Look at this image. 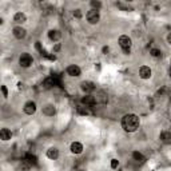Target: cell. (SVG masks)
Masks as SVG:
<instances>
[{"instance_id": "cell-22", "label": "cell", "mask_w": 171, "mask_h": 171, "mask_svg": "<svg viewBox=\"0 0 171 171\" xmlns=\"http://www.w3.org/2000/svg\"><path fill=\"white\" fill-rule=\"evenodd\" d=\"M27 161L30 162L31 164H36V163H38V159H36L35 155H28L27 156Z\"/></svg>"}, {"instance_id": "cell-28", "label": "cell", "mask_w": 171, "mask_h": 171, "mask_svg": "<svg viewBox=\"0 0 171 171\" xmlns=\"http://www.w3.org/2000/svg\"><path fill=\"white\" fill-rule=\"evenodd\" d=\"M167 42H169V44L171 45V32L169 33V35H167Z\"/></svg>"}, {"instance_id": "cell-27", "label": "cell", "mask_w": 171, "mask_h": 171, "mask_svg": "<svg viewBox=\"0 0 171 171\" xmlns=\"http://www.w3.org/2000/svg\"><path fill=\"white\" fill-rule=\"evenodd\" d=\"M102 51H103V54H108L110 48H108V47H103V50H102Z\"/></svg>"}, {"instance_id": "cell-21", "label": "cell", "mask_w": 171, "mask_h": 171, "mask_svg": "<svg viewBox=\"0 0 171 171\" xmlns=\"http://www.w3.org/2000/svg\"><path fill=\"white\" fill-rule=\"evenodd\" d=\"M43 86H44L45 88H50V87H52V86H54V79H52V78H48V79H45V80H44V83H43Z\"/></svg>"}, {"instance_id": "cell-19", "label": "cell", "mask_w": 171, "mask_h": 171, "mask_svg": "<svg viewBox=\"0 0 171 171\" xmlns=\"http://www.w3.org/2000/svg\"><path fill=\"white\" fill-rule=\"evenodd\" d=\"M150 54L154 56V58H161V56H162L161 50H158V48H152V50L150 51Z\"/></svg>"}, {"instance_id": "cell-29", "label": "cell", "mask_w": 171, "mask_h": 171, "mask_svg": "<svg viewBox=\"0 0 171 171\" xmlns=\"http://www.w3.org/2000/svg\"><path fill=\"white\" fill-rule=\"evenodd\" d=\"M59 50H60V44H56L55 45V51H59Z\"/></svg>"}, {"instance_id": "cell-8", "label": "cell", "mask_w": 171, "mask_h": 171, "mask_svg": "<svg viewBox=\"0 0 171 171\" xmlns=\"http://www.w3.org/2000/svg\"><path fill=\"white\" fill-rule=\"evenodd\" d=\"M12 33L16 39H23V38H25V35H27V31H25L23 27H20V25H18V27H15L12 30Z\"/></svg>"}, {"instance_id": "cell-30", "label": "cell", "mask_w": 171, "mask_h": 171, "mask_svg": "<svg viewBox=\"0 0 171 171\" xmlns=\"http://www.w3.org/2000/svg\"><path fill=\"white\" fill-rule=\"evenodd\" d=\"M79 171H84V170H79Z\"/></svg>"}, {"instance_id": "cell-16", "label": "cell", "mask_w": 171, "mask_h": 171, "mask_svg": "<svg viewBox=\"0 0 171 171\" xmlns=\"http://www.w3.org/2000/svg\"><path fill=\"white\" fill-rule=\"evenodd\" d=\"M0 138H1V141L7 142L12 138V132H11L8 128H1V130H0Z\"/></svg>"}, {"instance_id": "cell-2", "label": "cell", "mask_w": 171, "mask_h": 171, "mask_svg": "<svg viewBox=\"0 0 171 171\" xmlns=\"http://www.w3.org/2000/svg\"><path fill=\"white\" fill-rule=\"evenodd\" d=\"M119 45L122 47V50H123V52L128 55V54L131 52V45H132V40H131V38H128L127 35H122L120 38H119Z\"/></svg>"}, {"instance_id": "cell-17", "label": "cell", "mask_w": 171, "mask_h": 171, "mask_svg": "<svg viewBox=\"0 0 171 171\" xmlns=\"http://www.w3.org/2000/svg\"><path fill=\"white\" fill-rule=\"evenodd\" d=\"M13 22L18 23V24H22V23L27 22V16H25L24 12H16L15 16H13Z\"/></svg>"}, {"instance_id": "cell-23", "label": "cell", "mask_w": 171, "mask_h": 171, "mask_svg": "<svg viewBox=\"0 0 171 171\" xmlns=\"http://www.w3.org/2000/svg\"><path fill=\"white\" fill-rule=\"evenodd\" d=\"M119 166L118 159H111V169H116Z\"/></svg>"}, {"instance_id": "cell-20", "label": "cell", "mask_w": 171, "mask_h": 171, "mask_svg": "<svg viewBox=\"0 0 171 171\" xmlns=\"http://www.w3.org/2000/svg\"><path fill=\"white\" fill-rule=\"evenodd\" d=\"M91 7H92V10L99 11V10H100V7H102V3H100V1H95V0H92V1H91Z\"/></svg>"}, {"instance_id": "cell-7", "label": "cell", "mask_w": 171, "mask_h": 171, "mask_svg": "<svg viewBox=\"0 0 171 171\" xmlns=\"http://www.w3.org/2000/svg\"><path fill=\"white\" fill-rule=\"evenodd\" d=\"M80 87H82V90L87 94V95H90L91 92H94V91H95V88H96L95 84H94L92 82H82Z\"/></svg>"}, {"instance_id": "cell-4", "label": "cell", "mask_w": 171, "mask_h": 171, "mask_svg": "<svg viewBox=\"0 0 171 171\" xmlns=\"http://www.w3.org/2000/svg\"><path fill=\"white\" fill-rule=\"evenodd\" d=\"M33 63V58L30 55V54H22V56L19 58V64L22 65V67H24V68H27V67H30V65H32Z\"/></svg>"}, {"instance_id": "cell-24", "label": "cell", "mask_w": 171, "mask_h": 171, "mask_svg": "<svg viewBox=\"0 0 171 171\" xmlns=\"http://www.w3.org/2000/svg\"><path fill=\"white\" fill-rule=\"evenodd\" d=\"M74 16H75L76 19H80L82 18V11L80 10H75L74 11Z\"/></svg>"}, {"instance_id": "cell-14", "label": "cell", "mask_w": 171, "mask_h": 171, "mask_svg": "<svg viewBox=\"0 0 171 171\" xmlns=\"http://www.w3.org/2000/svg\"><path fill=\"white\" fill-rule=\"evenodd\" d=\"M83 151V144L80 142H74L71 143V152L72 154H82Z\"/></svg>"}, {"instance_id": "cell-13", "label": "cell", "mask_w": 171, "mask_h": 171, "mask_svg": "<svg viewBox=\"0 0 171 171\" xmlns=\"http://www.w3.org/2000/svg\"><path fill=\"white\" fill-rule=\"evenodd\" d=\"M47 158L52 159V161L58 159L59 158V150L56 149V147H50V149L47 150Z\"/></svg>"}, {"instance_id": "cell-12", "label": "cell", "mask_w": 171, "mask_h": 171, "mask_svg": "<svg viewBox=\"0 0 171 171\" xmlns=\"http://www.w3.org/2000/svg\"><path fill=\"white\" fill-rule=\"evenodd\" d=\"M48 38H50L52 42H58L59 39L62 38V33L59 30H50L48 31Z\"/></svg>"}, {"instance_id": "cell-6", "label": "cell", "mask_w": 171, "mask_h": 171, "mask_svg": "<svg viewBox=\"0 0 171 171\" xmlns=\"http://www.w3.org/2000/svg\"><path fill=\"white\" fill-rule=\"evenodd\" d=\"M23 110H24V112L27 114V115H33V114L36 112V103L32 100L27 102V103L24 104V107H23Z\"/></svg>"}, {"instance_id": "cell-9", "label": "cell", "mask_w": 171, "mask_h": 171, "mask_svg": "<svg viewBox=\"0 0 171 171\" xmlns=\"http://www.w3.org/2000/svg\"><path fill=\"white\" fill-rule=\"evenodd\" d=\"M80 72H82L80 67H78V65H75V64H71L67 67V74L70 76H79Z\"/></svg>"}, {"instance_id": "cell-1", "label": "cell", "mask_w": 171, "mask_h": 171, "mask_svg": "<svg viewBox=\"0 0 171 171\" xmlns=\"http://www.w3.org/2000/svg\"><path fill=\"white\" fill-rule=\"evenodd\" d=\"M139 124H141V119L135 114H127L122 118V127L127 132H135L139 128Z\"/></svg>"}, {"instance_id": "cell-11", "label": "cell", "mask_w": 171, "mask_h": 171, "mask_svg": "<svg viewBox=\"0 0 171 171\" xmlns=\"http://www.w3.org/2000/svg\"><path fill=\"white\" fill-rule=\"evenodd\" d=\"M159 139H161L164 144H171V131H163V132H161Z\"/></svg>"}, {"instance_id": "cell-18", "label": "cell", "mask_w": 171, "mask_h": 171, "mask_svg": "<svg viewBox=\"0 0 171 171\" xmlns=\"http://www.w3.org/2000/svg\"><path fill=\"white\" fill-rule=\"evenodd\" d=\"M132 158H134V161H136L138 163H144V161H146V158L143 156V154H141L139 151H134Z\"/></svg>"}, {"instance_id": "cell-3", "label": "cell", "mask_w": 171, "mask_h": 171, "mask_svg": "<svg viewBox=\"0 0 171 171\" xmlns=\"http://www.w3.org/2000/svg\"><path fill=\"white\" fill-rule=\"evenodd\" d=\"M86 18H87V22L90 24H98L99 20H100L99 11H96V10H90L87 12V15H86Z\"/></svg>"}, {"instance_id": "cell-5", "label": "cell", "mask_w": 171, "mask_h": 171, "mask_svg": "<svg viewBox=\"0 0 171 171\" xmlns=\"http://www.w3.org/2000/svg\"><path fill=\"white\" fill-rule=\"evenodd\" d=\"M151 75H152V71H151V68L149 65H142V67L139 68V76H141L142 79L147 80V79L151 78Z\"/></svg>"}, {"instance_id": "cell-15", "label": "cell", "mask_w": 171, "mask_h": 171, "mask_svg": "<svg viewBox=\"0 0 171 171\" xmlns=\"http://www.w3.org/2000/svg\"><path fill=\"white\" fill-rule=\"evenodd\" d=\"M56 112V108L55 106H52V104H47V106L43 107V114L47 116H54Z\"/></svg>"}, {"instance_id": "cell-26", "label": "cell", "mask_w": 171, "mask_h": 171, "mask_svg": "<svg viewBox=\"0 0 171 171\" xmlns=\"http://www.w3.org/2000/svg\"><path fill=\"white\" fill-rule=\"evenodd\" d=\"M35 47L38 48L39 51H40V54L43 52V48H42V44H40V42H36V43H35Z\"/></svg>"}, {"instance_id": "cell-25", "label": "cell", "mask_w": 171, "mask_h": 171, "mask_svg": "<svg viewBox=\"0 0 171 171\" xmlns=\"http://www.w3.org/2000/svg\"><path fill=\"white\" fill-rule=\"evenodd\" d=\"M1 92H3V96H4V98L8 96V91H7V87H5V86H1Z\"/></svg>"}, {"instance_id": "cell-10", "label": "cell", "mask_w": 171, "mask_h": 171, "mask_svg": "<svg viewBox=\"0 0 171 171\" xmlns=\"http://www.w3.org/2000/svg\"><path fill=\"white\" fill-rule=\"evenodd\" d=\"M82 104H86V106H94L96 103V98L92 95H86L82 98Z\"/></svg>"}]
</instances>
